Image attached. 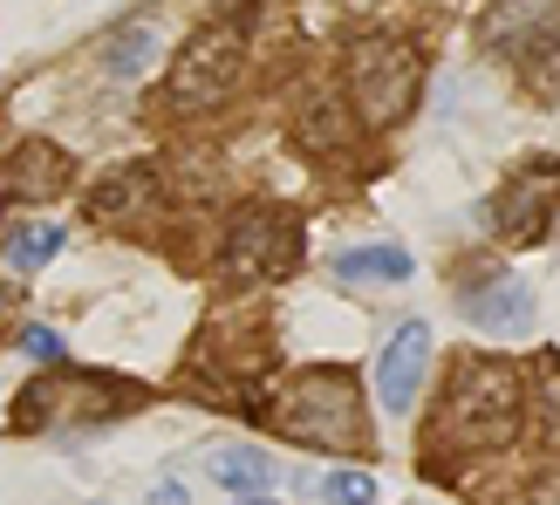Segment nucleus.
I'll return each mask as SVG.
<instances>
[{"label": "nucleus", "mask_w": 560, "mask_h": 505, "mask_svg": "<svg viewBox=\"0 0 560 505\" xmlns=\"http://www.w3.org/2000/svg\"><path fill=\"white\" fill-rule=\"evenodd\" d=\"M267 424L280 437L307 444V451H362L370 444V410H362V383L335 362L294 369L273 383L267 397Z\"/></svg>", "instance_id": "nucleus-2"}, {"label": "nucleus", "mask_w": 560, "mask_h": 505, "mask_svg": "<svg viewBox=\"0 0 560 505\" xmlns=\"http://www.w3.org/2000/svg\"><path fill=\"white\" fill-rule=\"evenodd\" d=\"M62 246H69V233L48 226V219H42V226H8V239H0V252H8L14 273H42Z\"/></svg>", "instance_id": "nucleus-16"}, {"label": "nucleus", "mask_w": 560, "mask_h": 505, "mask_svg": "<svg viewBox=\"0 0 560 505\" xmlns=\"http://www.w3.org/2000/svg\"><path fill=\"white\" fill-rule=\"evenodd\" d=\"M21 355H35L42 369H62V362H69V342H62L55 328H21Z\"/></svg>", "instance_id": "nucleus-18"}, {"label": "nucleus", "mask_w": 560, "mask_h": 505, "mask_svg": "<svg viewBox=\"0 0 560 505\" xmlns=\"http://www.w3.org/2000/svg\"><path fill=\"white\" fill-rule=\"evenodd\" d=\"M458 315L471 328H486V334H526L534 328V287L526 280H486V287H465L458 294Z\"/></svg>", "instance_id": "nucleus-11"}, {"label": "nucleus", "mask_w": 560, "mask_h": 505, "mask_svg": "<svg viewBox=\"0 0 560 505\" xmlns=\"http://www.w3.org/2000/svg\"><path fill=\"white\" fill-rule=\"evenodd\" d=\"M212 479L226 485L233 498H260V492H273V458L260 451V444H219V451H212Z\"/></svg>", "instance_id": "nucleus-13"}, {"label": "nucleus", "mask_w": 560, "mask_h": 505, "mask_svg": "<svg viewBox=\"0 0 560 505\" xmlns=\"http://www.w3.org/2000/svg\"><path fill=\"white\" fill-rule=\"evenodd\" d=\"M151 505H191V498H185L178 479H158V485H151Z\"/></svg>", "instance_id": "nucleus-19"}, {"label": "nucleus", "mask_w": 560, "mask_h": 505, "mask_svg": "<svg viewBox=\"0 0 560 505\" xmlns=\"http://www.w3.org/2000/svg\"><path fill=\"white\" fill-rule=\"evenodd\" d=\"M424 376H431V328L424 321H404L383 342V355H376V397H383V410L404 416L417 403V389H424Z\"/></svg>", "instance_id": "nucleus-8"}, {"label": "nucleus", "mask_w": 560, "mask_h": 505, "mask_svg": "<svg viewBox=\"0 0 560 505\" xmlns=\"http://www.w3.org/2000/svg\"><path fill=\"white\" fill-rule=\"evenodd\" d=\"M560 0H492L486 8V42L492 48H526L534 35H553Z\"/></svg>", "instance_id": "nucleus-12"}, {"label": "nucleus", "mask_w": 560, "mask_h": 505, "mask_svg": "<svg viewBox=\"0 0 560 505\" xmlns=\"http://www.w3.org/2000/svg\"><path fill=\"white\" fill-rule=\"evenodd\" d=\"M301 260V219L280 212V205H240L219 233V273L226 280H267V273H288Z\"/></svg>", "instance_id": "nucleus-5"}, {"label": "nucleus", "mask_w": 560, "mask_h": 505, "mask_svg": "<svg viewBox=\"0 0 560 505\" xmlns=\"http://www.w3.org/2000/svg\"><path fill=\"white\" fill-rule=\"evenodd\" d=\"M335 273H342V280H410L417 260H410L397 239H376V246H349V252H335Z\"/></svg>", "instance_id": "nucleus-15"}, {"label": "nucleus", "mask_w": 560, "mask_h": 505, "mask_svg": "<svg viewBox=\"0 0 560 505\" xmlns=\"http://www.w3.org/2000/svg\"><path fill=\"white\" fill-rule=\"evenodd\" d=\"M553 191H560V164H520V172H513V185L506 191H499V205H492V226H499V239H534L540 226H547V219H553Z\"/></svg>", "instance_id": "nucleus-7"}, {"label": "nucleus", "mask_w": 560, "mask_h": 505, "mask_svg": "<svg viewBox=\"0 0 560 505\" xmlns=\"http://www.w3.org/2000/svg\"><path fill=\"white\" fill-rule=\"evenodd\" d=\"M322 498L328 505H376V471H328Z\"/></svg>", "instance_id": "nucleus-17"}, {"label": "nucleus", "mask_w": 560, "mask_h": 505, "mask_svg": "<svg viewBox=\"0 0 560 505\" xmlns=\"http://www.w3.org/2000/svg\"><path fill=\"white\" fill-rule=\"evenodd\" d=\"M520 416H526V383L513 362L499 355H458L452 376H444V397H438V444L458 458H486V451H506L520 437Z\"/></svg>", "instance_id": "nucleus-1"}, {"label": "nucleus", "mask_w": 560, "mask_h": 505, "mask_svg": "<svg viewBox=\"0 0 560 505\" xmlns=\"http://www.w3.org/2000/svg\"><path fill=\"white\" fill-rule=\"evenodd\" d=\"M158 199H164L158 164H124V172L96 178V191H90V219H96V226H137V219H144Z\"/></svg>", "instance_id": "nucleus-10"}, {"label": "nucleus", "mask_w": 560, "mask_h": 505, "mask_svg": "<svg viewBox=\"0 0 560 505\" xmlns=\"http://www.w3.org/2000/svg\"><path fill=\"white\" fill-rule=\"evenodd\" d=\"M355 109H349V96L342 90H328V82H315V90H301L294 96V137L315 157H342L349 144H355Z\"/></svg>", "instance_id": "nucleus-9"}, {"label": "nucleus", "mask_w": 560, "mask_h": 505, "mask_svg": "<svg viewBox=\"0 0 560 505\" xmlns=\"http://www.w3.org/2000/svg\"><path fill=\"white\" fill-rule=\"evenodd\" d=\"M240 69H246V48H240V27H199L178 55H172V75H164V117H206L240 90Z\"/></svg>", "instance_id": "nucleus-4"}, {"label": "nucleus", "mask_w": 560, "mask_h": 505, "mask_svg": "<svg viewBox=\"0 0 560 505\" xmlns=\"http://www.w3.org/2000/svg\"><path fill=\"white\" fill-rule=\"evenodd\" d=\"M69 185H75V157L62 144H48V137H27L0 164V199H14V205H48Z\"/></svg>", "instance_id": "nucleus-6"}, {"label": "nucleus", "mask_w": 560, "mask_h": 505, "mask_svg": "<svg viewBox=\"0 0 560 505\" xmlns=\"http://www.w3.org/2000/svg\"><path fill=\"white\" fill-rule=\"evenodd\" d=\"M240 505H273V498H267V492H260V498H240Z\"/></svg>", "instance_id": "nucleus-20"}, {"label": "nucleus", "mask_w": 560, "mask_h": 505, "mask_svg": "<svg viewBox=\"0 0 560 505\" xmlns=\"http://www.w3.org/2000/svg\"><path fill=\"white\" fill-rule=\"evenodd\" d=\"M158 48H164V35L151 21H130V27H117V35L103 42V69L117 75V82H137L151 62H158Z\"/></svg>", "instance_id": "nucleus-14"}, {"label": "nucleus", "mask_w": 560, "mask_h": 505, "mask_svg": "<svg viewBox=\"0 0 560 505\" xmlns=\"http://www.w3.org/2000/svg\"><path fill=\"white\" fill-rule=\"evenodd\" d=\"M417 90H424V55L404 35H362L349 42L342 62V96L355 109L362 130H389L417 109Z\"/></svg>", "instance_id": "nucleus-3"}]
</instances>
